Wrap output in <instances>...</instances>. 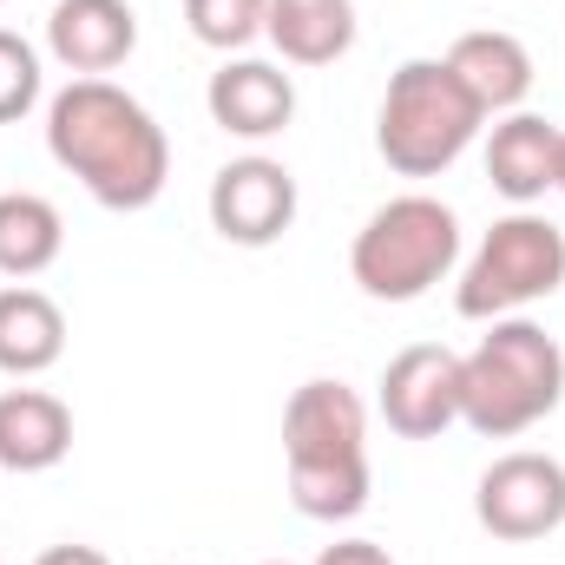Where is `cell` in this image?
I'll return each mask as SVG.
<instances>
[{
	"instance_id": "obj_1",
	"label": "cell",
	"mask_w": 565,
	"mask_h": 565,
	"mask_svg": "<svg viewBox=\"0 0 565 565\" xmlns=\"http://www.w3.org/2000/svg\"><path fill=\"white\" fill-rule=\"evenodd\" d=\"M46 151L106 211L158 204V191L171 178L164 126L113 79H73L66 93H53V106H46Z\"/></svg>"
},
{
	"instance_id": "obj_2",
	"label": "cell",
	"mask_w": 565,
	"mask_h": 565,
	"mask_svg": "<svg viewBox=\"0 0 565 565\" xmlns=\"http://www.w3.org/2000/svg\"><path fill=\"white\" fill-rule=\"evenodd\" d=\"M289 500L302 520H355L369 507V408L349 382H302L282 408Z\"/></svg>"
},
{
	"instance_id": "obj_3",
	"label": "cell",
	"mask_w": 565,
	"mask_h": 565,
	"mask_svg": "<svg viewBox=\"0 0 565 565\" xmlns=\"http://www.w3.org/2000/svg\"><path fill=\"white\" fill-rule=\"evenodd\" d=\"M565 402V349L526 316L487 322L460 355V422L487 440H513Z\"/></svg>"
},
{
	"instance_id": "obj_4",
	"label": "cell",
	"mask_w": 565,
	"mask_h": 565,
	"mask_svg": "<svg viewBox=\"0 0 565 565\" xmlns=\"http://www.w3.org/2000/svg\"><path fill=\"white\" fill-rule=\"evenodd\" d=\"M480 126L487 113L473 106V93L454 79L447 60H402L375 113V151L402 178H440L480 139Z\"/></svg>"
},
{
	"instance_id": "obj_5",
	"label": "cell",
	"mask_w": 565,
	"mask_h": 565,
	"mask_svg": "<svg viewBox=\"0 0 565 565\" xmlns=\"http://www.w3.org/2000/svg\"><path fill=\"white\" fill-rule=\"evenodd\" d=\"M454 264H460V217L427 191L369 211V224L349 244V277L375 302H422Z\"/></svg>"
},
{
	"instance_id": "obj_6",
	"label": "cell",
	"mask_w": 565,
	"mask_h": 565,
	"mask_svg": "<svg viewBox=\"0 0 565 565\" xmlns=\"http://www.w3.org/2000/svg\"><path fill=\"white\" fill-rule=\"evenodd\" d=\"M559 282H565V231L553 217L513 211L467 257L460 289H454V309L467 322H500V316H520V309L559 296Z\"/></svg>"
},
{
	"instance_id": "obj_7",
	"label": "cell",
	"mask_w": 565,
	"mask_h": 565,
	"mask_svg": "<svg viewBox=\"0 0 565 565\" xmlns=\"http://www.w3.org/2000/svg\"><path fill=\"white\" fill-rule=\"evenodd\" d=\"M473 520L493 540H507V546H533V540L559 533L565 526V460L533 454V447L500 454L480 473V487H473Z\"/></svg>"
},
{
	"instance_id": "obj_8",
	"label": "cell",
	"mask_w": 565,
	"mask_h": 565,
	"mask_svg": "<svg viewBox=\"0 0 565 565\" xmlns=\"http://www.w3.org/2000/svg\"><path fill=\"white\" fill-rule=\"evenodd\" d=\"M211 231L237 250H264L277 244L282 231L296 224V178L289 164L250 151V158H231L217 178H211Z\"/></svg>"
},
{
	"instance_id": "obj_9",
	"label": "cell",
	"mask_w": 565,
	"mask_h": 565,
	"mask_svg": "<svg viewBox=\"0 0 565 565\" xmlns=\"http://www.w3.org/2000/svg\"><path fill=\"white\" fill-rule=\"evenodd\" d=\"M382 422L402 440H440L460 422V355L440 342H415L382 369Z\"/></svg>"
},
{
	"instance_id": "obj_10",
	"label": "cell",
	"mask_w": 565,
	"mask_h": 565,
	"mask_svg": "<svg viewBox=\"0 0 565 565\" xmlns=\"http://www.w3.org/2000/svg\"><path fill=\"white\" fill-rule=\"evenodd\" d=\"M46 46H53V60L66 73L99 79V73H113V66L132 60L139 13H132V0H60L46 13Z\"/></svg>"
},
{
	"instance_id": "obj_11",
	"label": "cell",
	"mask_w": 565,
	"mask_h": 565,
	"mask_svg": "<svg viewBox=\"0 0 565 565\" xmlns=\"http://www.w3.org/2000/svg\"><path fill=\"white\" fill-rule=\"evenodd\" d=\"M211 126H224L231 139H277L296 119V86L270 60H224L204 86Z\"/></svg>"
},
{
	"instance_id": "obj_12",
	"label": "cell",
	"mask_w": 565,
	"mask_h": 565,
	"mask_svg": "<svg viewBox=\"0 0 565 565\" xmlns=\"http://www.w3.org/2000/svg\"><path fill=\"white\" fill-rule=\"evenodd\" d=\"M553 171H559V126L540 119V113H507L487 139V178L507 204H540L553 191Z\"/></svg>"
},
{
	"instance_id": "obj_13",
	"label": "cell",
	"mask_w": 565,
	"mask_h": 565,
	"mask_svg": "<svg viewBox=\"0 0 565 565\" xmlns=\"http://www.w3.org/2000/svg\"><path fill=\"white\" fill-rule=\"evenodd\" d=\"M73 454V408L46 388H7L0 395V467L7 473H46Z\"/></svg>"
},
{
	"instance_id": "obj_14",
	"label": "cell",
	"mask_w": 565,
	"mask_h": 565,
	"mask_svg": "<svg viewBox=\"0 0 565 565\" xmlns=\"http://www.w3.org/2000/svg\"><path fill=\"white\" fill-rule=\"evenodd\" d=\"M447 66H454V79L473 93V106L493 119V113H520V99L533 93V53L513 40V33H500V26H487V33H460L454 46H447Z\"/></svg>"
},
{
	"instance_id": "obj_15",
	"label": "cell",
	"mask_w": 565,
	"mask_h": 565,
	"mask_svg": "<svg viewBox=\"0 0 565 565\" xmlns=\"http://www.w3.org/2000/svg\"><path fill=\"white\" fill-rule=\"evenodd\" d=\"M264 40L289 66H335L355 46V0H270Z\"/></svg>"
},
{
	"instance_id": "obj_16",
	"label": "cell",
	"mask_w": 565,
	"mask_h": 565,
	"mask_svg": "<svg viewBox=\"0 0 565 565\" xmlns=\"http://www.w3.org/2000/svg\"><path fill=\"white\" fill-rule=\"evenodd\" d=\"M66 355V316L46 289H0V369L7 375H46L53 362Z\"/></svg>"
},
{
	"instance_id": "obj_17",
	"label": "cell",
	"mask_w": 565,
	"mask_h": 565,
	"mask_svg": "<svg viewBox=\"0 0 565 565\" xmlns=\"http://www.w3.org/2000/svg\"><path fill=\"white\" fill-rule=\"evenodd\" d=\"M66 250V224L40 191H7L0 198V277L26 282L40 270H53Z\"/></svg>"
},
{
	"instance_id": "obj_18",
	"label": "cell",
	"mask_w": 565,
	"mask_h": 565,
	"mask_svg": "<svg viewBox=\"0 0 565 565\" xmlns=\"http://www.w3.org/2000/svg\"><path fill=\"white\" fill-rule=\"evenodd\" d=\"M264 13H270V0H184L191 33H198L204 46H217V53L250 46V40L264 33Z\"/></svg>"
},
{
	"instance_id": "obj_19",
	"label": "cell",
	"mask_w": 565,
	"mask_h": 565,
	"mask_svg": "<svg viewBox=\"0 0 565 565\" xmlns=\"http://www.w3.org/2000/svg\"><path fill=\"white\" fill-rule=\"evenodd\" d=\"M40 106V53L0 26V126H20Z\"/></svg>"
},
{
	"instance_id": "obj_20",
	"label": "cell",
	"mask_w": 565,
	"mask_h": 565,
	"mask_svg": "<svg viewBox=\"0 0 565 565\" xmlns=\"http://www.w3.org/2000/svg\"><path fill=\"white\" fill-rule=\"evenodd\" d=\"M316 565H395L388 559V546H375V540H335V546H322Z\"/></svg>"
},
{
	"instance_id": "obj_21",
	"label": "cell",
	"mask_w": 565,
	"mask_h": 565,
	"mask_svg": "<svg viewBox=\"0 0 565 565\" xmlns=\"http://www.w3.org/2000/svg\"><path fill=\"white\" fill-rule=\"evenodd\" d=\"M33 565H113L99 546H46Z\"/></svg>"
},
{
	"instance_id": "obj_22",
	"label": "cell",
	"mask_w": 565,
	"mask_h": 565,
	"mask_svg": "<svg viewBox=\"0 0 565 565\" xmlns=\"http://www.w3.org/2000/svg\"><path fill=\"white\" fill-rule=\"evenodd\" d=\"M553 191H565V132H559V171H553Z\"/></svg>"
},
{
	"instance_id": "obj_23",
	"label": "cell",
	"mask_w": 565,
	"mask_h": 565,
	"mask_svg": "<svg viewBox=\"0 0 565 565\" xmlns=\"http://www.w3.org/2000/svg\"><path fill=\"white\" fill-rule=\"evenodd\" d=\"M0 565H7V559H0Z\"/></svg>"
}]
</instances>
